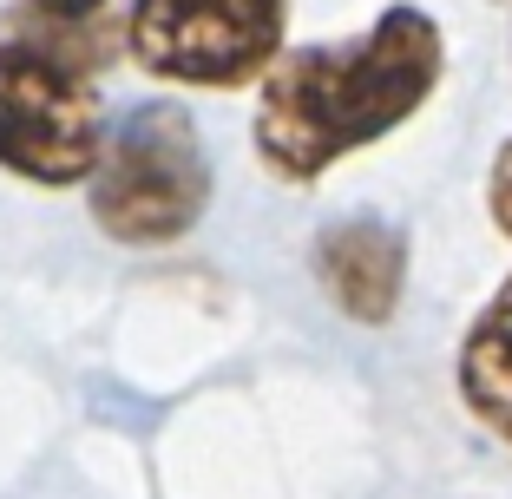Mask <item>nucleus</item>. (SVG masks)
<instances>
[{
  "label": "nucleus",
  "instance_id": "f257e3e1",
  "mask_svg": "<svg viewBox=\"0 0 512 499\" xmlns=\"http://www.w3.org/2000/svg\"><path fill=\"white\" fill-rule=\"evenodd\" d=\"M447 73V33L427 7H381L355 40L283 46L256 79V158L283 184H316L342 158L401 132Z\"/></svg>",
  "mask_w": 512,
  "mask_h": 499
},
{
  "label": "nucleus",
  "instance_id": "f03ea898",
  "mask_svg": "<svg viewBox=\"0 0 512 499\" xmlns=\"http://www.w3.org/2000/svg\"><path fill=\"white\" fill-rule=\"evenodd\" d=\"M99 14H27L0 33V171L66 191L99 165Z\"/></svg>",
  "mask_w": 512,
  "mask_h": 499
},
{
  "label": "nucleus",
  "instance_id": "7ed1b4c3",
  "mask_svg": "<svg viewBox=\"0 0 512 499\" xmlns=\"http://www.w3.org/2000/svg\"><path fill=\"white\" fill-rule=\"evenodd\" d=\"M86 211L112 243H178L211 211V152L178 99H145L119 112L99 138V165L86 178Z\"/></svg>",
  "mask_w": 512,
  "mask_h": 499
},
{
  "label": "nucleus",
  "instance_id": "20e7f679",
  "mask_svg": "<svg viewBox=\"0 0 512 499\" xmlns=\"http://www.w3.org/2000/svg\"><path fill=\"white\" fill-rule=\"evenodd\" d=\"M125 46L165 86L237 92L289 46V0H132Z\"/></svg>",
  "mask_w": 512,
  "mask_h": 499
},
{
  "label": "nucleus",
  "instance_id": "39448f33",
  "mask_svg": "<svg viewBox=\"0 0 512 499\" xmlns=\"http://www.w3.org/2000/svg\"><path fill=\"white\" fill-rule=\"evenodd\" d=\"M316 283L348 322L388 329L407 296V230L388 217H342L316 237Z\"/></svg>",
  "mask_w": 512,
  "mask_h": 499
},
{
  "label": "nucleus",
  "instance_id": "423d86ee",
  "mask_svg": "<svg viewBox=\"0 0 512 499\" xmlns=\"http://www.w3.org/2000/svg\"><path fill=\"white\" fill-rule=\"evenodd\" d=\"M453 381H460V401L480 414L486 434H499L512 447V276L473 316L467 342H460V362H453Z\"/></svg>",
  "mask_w": 512,
  "mask_h": 499
},
{
  "label": "nucleus",
  "instance_id": "0eeeda50",
  "mask_svg": "<svg viewBox=\"0 0 512 499\" xmlns=\"http://www.w3.org/2000/svg\"><path fill=\"white\" fill-rule=\"evenodd\" d=\"M486 211H493L499 237L512 243V138H506V145H499L493 171H486Z\"/></svg>",
  "mask_w": 512,
  "mask_h": 499
},
{
  "label": "nucleus",
  "instance_id": "6e6552de",
  "mask_svg": "<svg viewBox=\"0 0 512 499\" xmlns=\"http://www.w3.org/2000/svg\"><path fill=\"white\" fill-rule=\"evenodd\" d=\"M27 7H40V14H60V20H86V14H99L106 0H27Z\"/></svg>",
  "mask_w": 512,
  "mask_h": 499
}]
</instances>
